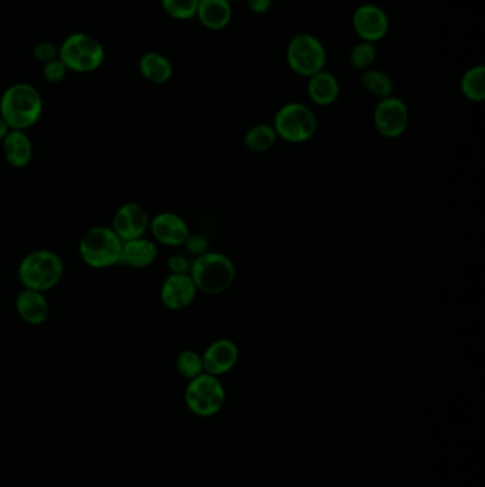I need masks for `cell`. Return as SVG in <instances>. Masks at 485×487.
Listing matches in <instances>:
<instances>
[{"label":"cell","mask_w":485,"mask_h":487,"mask_svg":"<svg viewBox=\"0 0 485 487\" xmlns=\"http://www.w3.org/2000/svg\"><path fill=\"white\" fill-rule=\"evenodd\" d=\"M185 403L198 417H212L226 403V389L217 376L204 372L186 386Z\"/></svg>","instance_id":"8"},{"label":"cell","mask_w":485,"mask_h":487,"mask_svg":"<svg viewBox=\"0 0 485 487\" xmlns=\"http://www.w3.org/2000/svg\"><path fill=\"white\" fill-rule=\"evenodd\" d=\"M184 247H185L186 252L193 255V258L207 254L208 251H210V244H208L207 238L201 235V234L191 233L186 238Z\"/></svg>","instance_id":"28"},{"label":"cell","mask_w":485,"mask_h":487,"mask_svg":"<svg viewBox=\"0 0 485 487\" xmlns=\"http://www.w3.org/2000/svg\"><path fill=\"white\" fill-rule=\"evenodd\" d=\"M138 70L145 80L152 85H166L173 78L174 69L166 56L157 52H148L141 56Z\"/></svg>","instance_id":"20"},{"label":"cell","mask_w":485,"mask_h":487,"mask_svg":"<svg viewBox=\"0 0 485 487\" xmlns=\"http://www.w3.org/2000/svg\"><path fill=\"white\" fill-rule=\"evenodd\" d=\"M150 214L140 202H124L114 212L111 228L121 241L136 240L145 237L150 228Z\"/></svg>","instance_id":"10"},{"label":"cell","mask_w":485,"mask_h":487,"mask_svg":"<svg viewBox=\"0 0 485 487\" xmlns=\"http://www.w3.org/2000/svg\"><path fill=\"white\" fill-rule=\"evenodd\" d=\"M286 62L296 75L309 78L325 70L327 63L326 49L315 36L300 33L289 42Z\"/></svg>","instance_id":"7"},{"label":"cell","mask_w":485,"mask_h":487,"mask_svg":"<svg viewBox=\"0 0 485 487\" xmlns=\"http://www.w3.org/2000/svg\"><path fill=\"white\" fill-rule=\"evenodd\" d=\"M377 49L374 43L360 42L353 47L349 56V62L356 70H369L376 62Z\"/></svg>","instance_id":"25"},{"label":"cell","mask_w":485,"mask_h":487,"mask_svg":"<svg viewBox=\"0 0 485 487\" xmlns=\"http://www.w3.org/2000/svg\"><path fill=\"white\" fill-rule=\"evenodd\" d=\"M190 276L198 291L207 295H219L235 283V264L226 254L208 251L207 254L193 258Z\"/></svg>","instance_id":"4"},{"label":"cell","mask_w":485,"mask_h":487,"mask_svg":"<svg viewBox=\"0 0 485 487\" xmlns=\"http://www.w3.org/2000/svg\"><path fill=\"white\" fill-rule=\"evenodd\" d=\"M14 310L19 318L30 326H40L49 319V301L46 293L39 291L23 288L14 300Z\"/></svg>","instance_id":"15"},{"label":"cell","mask_w":485,"mask_h":487,"mask_svg":"<svg viewBox=\"0 0 485 487\" xmlns=\"http://www.w3.org/2000/svg\"><path fill=\"white\" fill-rule=\"evenodd\" d=\"M408 109L399 97L380 100L374 110V126L377 133L386 138H398L405 135L408 128Z\"/></svg>","instance_id":"9"},{"label":"cell","mask_w":485,"mask_h":487,"mask_svg":"<svg viewBox=\"0 0 485 487\" xmlns=\"http://www.w3.org/2000/svg\"><path fill=\"white\" fill-rule=\"evenodd\" d=\"M42 113V95L29 83H14L0 97V117L12 130L32 128L40 120Z\"/></svg>","instance_id":"1"},{"label":"cell","mask_w":485,"mask_h":487,"mask_svg":"<svg viewBox=\"0 0 485 487\" xmlns=\"http://www.w3.org/2000/svg\"><path fill=\"white\" fill-rule=\"evenodd\" d=\"M386 12L376 4H362L353 13V29L363 42L376 43L389 32Z\"/></svg>","instance_id":"13"},{"label":"cell","mask_w":485,"mask_h":487,"mask_svg":"<svg viewBox=\"0 0 485 487\" xmlns=\"http://www.w3.org/2000/svg\"><path fill=\"white\" fill-rule=\"evenodd\" d=\"M200 0H161L162 11L169 14V18L177 21H188L197 16V9Z\"/></svg>","instance_id":"26"},{"label":"cell","mask_w":485,"mask_h":487,"mask_svg":"<svg viewBox=\"0 0 485 487\" xmlns=\"http://www.w3.org/2000/svg\"><path fill=\"white\" fill-rule=\"evenodd\" d=\"M123 241L110 226L88 228L78 241L81 261L93 269H109L120 265Z\"/></svg>","instance_id":"3"},{"label":"cell","mask_w":485,"mask_h":487,"mask_svg":"<svg viewBox=\"0 0 485 487\" xmlns=\"http://www.w3.org/2000/svg\"><path fill=\"white\" fill-rule=\"evenodd\" d=\"M197 286L190 274H169L160 288L161 304L171 311H183L197 298Z\"/></svg>","instance_id":"12"},{"label":"cell","mask_w":485,"mask_h":487,"mask_svg":"<svg viewBox=\"0 0 485 487\" xmlns=\"http://www.w3.org/2000/svg\"><path fill=\"white\" fill-rule=\"evenodd\" d=\"M461 93L470 102L481 103L485 99V68L474 66L468 69L461 78Z\"/></svg>","instance_id":"22"},{"label":"cell","mask_w":485,"mask_h":487,"mask_svg":"<svg viewBox=\"0 0 485 487\" xmlns=\"http://www.w3.org/2000/svg\"><path fill=\"white\" fill-rule=\"evenodd\" d=\"M155 243L166 247H184L186 238L190 235V227L183 217L176 212L164 211L150 219V228Z\"/></svg>","instance_id":"11"},{"label":"cell","mask_w":485,"mask_h":487,"mask_svg":"<svg viewBox=\"0 0 485 487\" xmlns=\"http://www.w3.org/2000/svg\"><path fill=\"white\" fill-rule=\"evenodd\" d=\"M63 276V260L57 252L47 248L30 251L19 262V283L26 290L49 293L61 284Z\"/></svg>","instance_id":"2"},{"label":"cell","mask_w":485,"mask_h":487,"mask_svg":"<svg viewBox=\"0 0 485 487\" xmlns=\"http://www.w3.org/2000/svg\"><path fill=\"white\" fill-rule=\"evenodd\" d=\"M67 68L64 66L63 62L57 57L54 61L47 62V63L43 64L42 75L43 78L47 81V83H52V85H57L61 83L67 75Z\"/></svg>","instance_id":"27"},{"label":"cell","mask_w":485,"mask_h":487,"mask_svg":"<svg viewBox=\"0 0 485 487\" xmlns=\"http://www.w3.org/2000/svg\"><path fill=\"white\" fill-rule=\"evenodd\" d=\"M177 371L185 379H193L204 374V362H202V355L197 351L185 350L177 357L176 360Z\"/></svg>","instance_id":"24"},{"label":"cell","mask_w":485,"mask_h":487,"mask_svg":"<svg viewBox=\"0 0 485 487\" xmlns=\"http://www.w3.org/2000/svg\"><path fill=\"white\" fill-rule=\"evenodd\" d=\"M193 260L184 254H174L167 260L169 274H190Z\"/></svg>","instance_id":"30"},{"label":"cell","mask_w":485,"mask_h":487,"mask_svg":"<svg viewBox=\"0 0 485 487\" xmlns=\"http://www.w3.org/2000/svg\"><path fill=\"white\" fill-rule=\"evenodd\" d=\"M106 50L95 36L73 33L67 36L59 47V59L67 70L74 73H92L102 68Z\"/></svg>","instance_id":"5"},{"label":"cell","mask_w":485,"mask_h":487,"mask_svg":"<svg viewBox=\"0 0 485 487\" xmlns=\"http://www.w3.org/2000/svg\"><path fill=\"white\" fill-rule=\"evenodd\" d=\"M197 18L210 30H222L233 19V6L228 0H200Z\"/></svg>","instance_id":"19"},{"label":"cell","mask_w":485,"mask_h":487,"mask_svg":"<svg viewBox=\"0 0 485 487\" xmlns=\"http://www.w3.org/2000/svg\"><path fill=\"white\" fill-rule=\"evenodd\" d=\"M240 358V350L231 339H218L208 346L202 355L205 374L212 376L226 374L235 367Z\"/></svg>","instance_id":"14"},{"label":"cell","mask_w":485,"mask_h":487,"mask_svg":"<svg viewBox=\"0 0 485 487\" xmlns=\"http://www.w3.org/2000/svg\"><path fill=\"white\" fill-rule=\"evenodd\" d=\"M159 258V245L147 237L124 241L120 265L131 269H144L152 267Z\"/></svg>","instance_id":"16"},{"label":"cell","mask_w":485,"mask_h":487,"mask_svg":"<svg viewBox=\"0 0 485 487\" xmlns=\"http://www.w3.org/2000/svg\"><path fill=\"white\" fill-rule=\"evenodd\" d=\"M0 144H2L4 160L12 169H25L32 161L33 143L26 131H9V135Z\"/></svg>","instance_id":"17"},{"label":"cell","mask_w":485,"mask_h":487,"mask_svg":"<svg viewBox=\"0 0 485 487\" xmlns=\"http://www.w3.org/2000/svg\"><path fill=\"white\" fill-rule=\"evenodd\" d=\"M229 4H234V2H235V4H238V2H242V0H228Z\"/></svg>","instance_id":"33"},{"label":"cell","mask_w":485,"mask_h":487,"mask_svg":"<svg viewBox=\"0 0 485 487\" xmlns=\"http://www.w3.org/2000/svg\"><path fill=\"white\" fill-rule=\"evenodd\" d=\"M11 130L12 128H9V124L0 117V143L4 142V137L9 135V131Z\"/></svg>","instance_id":"32"},{"label":"cell","mask_w":485,"mask_h":487,"mask_svg":"<svg viewBox=\"0 0 485 487\" xmlns=\"http://www.w3.org/2000/svg\"><path fill=\"white\" fill-rule=\"evenodd\" d=\"M308 95L317 106L326 107L333 104L341 95V85L336 76L329 71H319L308 81Z\"/></svg>","instance_id":"18"},{"label":"cell","mask_w":485,"mask_h":487,"mask_svg":"<svg viewBox=\"0 0 485 487\" xmlns=\"http://www.w3.org/2000/svg\"><path fill=\"white\" fill-rule=\"evenodd\" d=\"M362 86L366 92L380 100L387 99L393 95V80L383 71L373 70V69L366 70L362 76Z\"/></svg>","instance_id":"23"},{"label":"cell","mask_w":485,"mask_h":487,"mask_svg":"<svg viewBox=\"0 0 485 487\" xmlns=\"http://www.w3.org/2000/svg\"><path fill=\"white\" fill-rule=\"evenodd\" d=\"M33 56L36 61L42 62L43 64L47 62L54 61L59 57V47L52 42H40L33 47Z\"/></svg>","instance_id":"29"},{"label":"cell","mask_w":485,"mask_h":487,"mask_svg":"<svg viewBox=\"0 0 485 487\" xmlns=\"http://www.w3.org/2000/svg\"><path fill=\"white\" fill-rule=\"evenodd\" d=\"M251 12L255 14H265L272 7V0H246Z\"/></svg>","instance_id":"31"},{"label":"cell","mask_w":485,"mask_h":487,"mask_svg":"<svg viewBox=\"0 0 485 487\" xmlns=\"http://www.w3.org/2000/svg\"><path fill=\"white\" fill-rule=\"evenodd\" d=\"M276 138H278V135H276L274 126L267 123L257 124L246 133V149L252 153L267 152L274 147Z\"/></svg>","instance_id":"21"},{"label":"cell","mask_w":485,"mask_h":487,"mask_svg":"<svg viewBox=\"0 0 485 487\" xmlns=\"http://www.w3.org/2000/svg\"><path fill=\"white\" fill-rule=\"evenodd\" d=\"M274 128L282 140L300 144L310 140L316 133V114L302 103H288L275 114Z\"/></svg>","instance_id":"6"}]
</instances>
